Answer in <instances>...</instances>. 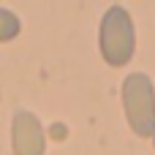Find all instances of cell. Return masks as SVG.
Segmentation results:
<instances>
[{"mask_svg": "<svg viewBox=\"0 0 155 155\" xmlns=\"http://www.w3.org/2000/svg\"><path fill=\"white\" fill-rule=\"evenodd\" d=\"M19 30H22V19H19L14 11L0 8V44L14 41V38L19 35Z\"/></svg>", "mask_w": 155, "mask_h": 155, "instance_id": "4", "label": "cell"}, {"mask_svg": "<svg viewBox=\"0 0 155 155\" xmlns=\"http://www.w3.org/2000/svg\"><path fill=\"white\" fill-rule=\"evenodd\" d=\"M98 44H101V54L106 60V65L112 68H123L136 49V30H134V19L123 5H109V11L101 19V30H98Z\"/></svg>", "mask_w": 155, "mask_h": 155, "instance_id": "1", "label": "cell"}, {"mask_svg": "<svg viewBox=\"0 0 155 155\" xmlns=\"http://www.w3.org/2000/svg\"><path fill=\"white\" fill-rule=\"evenodd\" d=\"M11 142H14V155H44L46 139L41 120L33 112L19 109L11 123Z\"/></svg>", "mask_w": 155, "mask_h": 155, "instance_id": "3", "label": "cell"}, {"mask_svg": "<svg viewBox=\"0 0 155 155\" xmlns=\"http://www.w3.org/2000/svg\"><path fill=\"white\" fill-rule=\"evenodd\" d=\"M123 109L136 136H155V87L147 74H128L123 79Z\"/></svg>", "mask_w": 155, "mask_h": 155, "instance_id": "2", "label": "cell"}, {"mask_svg": "<svg viewBox=\"0 0 155 155\" xmlns=\"http://www.w3.org/2000/svg\"><path fill=\"white\" fill-rule=\"evenodd\" d=\"M153 144H155V136H153Z\"/></svg>", "mask_w": 155, "mask_h": 155, "instance_id": "5", "label": "cell"}]
</instances>
